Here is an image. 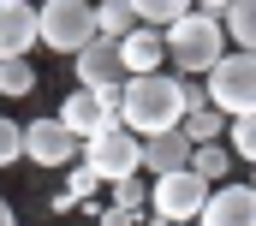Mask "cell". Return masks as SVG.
<instances>
[{
    "instance_id": "1",
    "label": "cell",
    "mask_w": 256,
    "mask_h": 226,
    "mask_svg": "<svg viewBox=\"0 0 256 226\" xmlns=\"http://www.w3.org/2000/svg\"><path fill=\"white\" fill-rule=\"evenodd\" d=\"M185 125V78L149 72V78H126V131L137 137H161Z\"/></svg>"
},
{
    "instance_id": "2",
    "label": "cell",
    "mask_w": 256,
    "mask_h": 226,
    "mask_svg": "<svg viewBox=\"0 0 256 226\" xmlns=\"http://www.w3.org/2000/svg\"><path fill=\"white\" fill-rule=\"evenodd\" d=\"M167 60L179 66V78H208L214 60H226V24L214 12H185L167 30Z\"/></svg>"
},
{
    "instance_id": "3",
    "label": "cell",
    "mask_w": 256,
    "mask_h": 226,
    "mask_svg": "<svg viewBox=\"0 0 256 226\" xmlns=\"http://www.w3.org/2000/svg\"><path fill=\"white\" fill-rule=\"evenodd\" d=\"M208 108H220L226 119H256V54L226 48V60H214V72L202 78Z\"/></svg>"
},
{
    "instance_id": "4",
    "label": "cell",
    "mask_w": 256,
    "mask_h": 226,
    "mask_svg": "<svg viewBox=\"0 0 256 226\" xmlns=\"http://www.w3.org/2000/svg\"><path fill=\"white\" fill-rule=\"evenodd\" d=\"M36 36H42V48H54V54L90 48V42H96V6H90V0H48V6H36Z\"/></svg>"
},
{
    "instance_id": "5",
    "label": "cell",
    "mask_w": 256,
    "mask_h": 226,
    "mask_svg": "<svg viewBox=\"0 0 256 226\" xmlns=\"http://www.w3.org/2000/svg\"><path fill=\"white\" fill-rule=\"evenodd\" d=\"M84 167L96 172L102 184H126L143 172V137L126 131V125H114V131H102V137H90L84 143Z\"/></svg>"
},
{
    "instance_id": "6",
    "label": "cell",
    "mask_w": 256,
    "mask_h": 226,
    "mask_svg": "<svg viewBox=\"0 0 256 226\" xmlns=\"http://www.w3.org/2000/svg\"><path fill=\"white\" fill-rule=\"evenodd\" d=\"M208 190H214V184H202L191 167H185V172H167V178L149 184V214H155V220H185V226H196Z\"/></svg>"
},
{
    "instance_id": "7",
    "label": "cell",
    "mask_w": 256,
    "mask_h": 226,
    "mask_svg": "<svg viewBox=\"0 0 256 226\" xmlns=\"http://www.w3.org/2000/svg\"><path fill=\"white\" fill-rule=\"evenodd\" d=\"M24 155L36 167H72V161H84V143L66 131L60 119H30L24 125Z\"/></svg>"
},
{
    "instance_id": "8",
    "label": "cell",
    "mask_w": 256,
    "mask_h": 226,
    "mask_svg": "<svg viewBox=\"0 0 256 226\" xmlns=\"http://www.w3.org/2000/svg\"><path fill=\"white\" fill-rule=\"evenodd\" d=\"M72 72H78V90H120L126 84V60H120V42H90L72 54Z\"/></svg>"
},
{
    "instance_id": "9",
    "label": "cell",
    "mask_w": 256,
    "mask_h": 226,
    "mask_svg": "<svg viewBox=\"0 0 256 226\" xmlns=\"http://www.w3.org/2000/svg\"><path fill=\"white\" fill-rule=\"evenodd\" d=\"M54 119H60L78 143H90V137H102V131H114V125H120L114 113L102 108V96H96V90H72V96L60 102V113H54Z\"/></svg>"
},
{
    "instance_id": "10",
    "label": "cell",
    "mask_w": 256,
    "mask_h": 226,
    "mask_svg": "<svg viewBox=\"0 0 256 226\" xmlns=\"http://www.w3.org/2000/svg\"><path fill=\"white\" fill-rule=\"evenodd\" d=\"M196 226H256V190L250 184H214Z\"/></svg>"
},
{
    "instance_id": "11",
    "label": "cell",
    "mask_w": 256,
    "mask_h": 226,
    "mask_svg": "<svg viewBox=\"0 0 256 226\" xmlns=\"http://www.w3.org/2000/svg\"><path fill=\"white\" fill-rule=\"evenodd\" d=\"M36 36V6L30 0H0V60H30Z\"/></svg>"
},
{
    "instance_id": "12",
    "label": "cell",
    "mask_w": 256,
    "mask_h": 226,
    "mask_svg": "<svg viewBox=\"0 0 256 226\" xmlns=\"http://www.w3.org/2000/svg\"><path fill=\"white\" fill-rule=\"evenodd\" d=\"M120 60H126V78H149V72H161V66H167V30L137 24L126 42H120Z\"/></svg>"
},
{
    "instance_id": "13",
    "label": "cell",
    "mask_w": 256,
    "mask_h": 226,
    "mask_svg": "<svg viewBox=\"0 0 256 226\" xmlns=\"http://www.w3.org/2000/svg\"><path fill=\"white\" fill-rule=\"evenodd\" d=\"M191 167V137L185 131H161V137H143V172L167 178V172Z\"/></svg>"
},
{
    "instance_id": "14",
    "label": "cell",
    "mask_w": 256,
    "mask_h": 226,
    "mask_svg": "<svg viewBox=\"0 0 256 226\" xmlns=\"http://www.w3.org/2000/svg\"><path fill=\"white\" fill-rule=\"evenodd\" d=\"M131 30H137L131 0H96V36H102V42H126Z\"/></svg>"
},
{
    "instance_id": "15",
    "label": "cell",
    "mask_w": 256,
    "mask_h": 226,
    "mask_svg": "<svg viewBox=\"0 0 256 226\" xmlns=\"http://www.w3.org/2000/svg\"><path fill=\"white\" fill-rule=\"evenodd\" d=\"M131 12H137V24H149V30H173L185 12H196V0H131Z\"/></svg>"
},
{
    "instance_id": "16",
    "label": "cell",
    "mask_w": 256,
    "mask_h": 226,
    "mask_svg": "<svg viewBox=\"0 0 256 226\" xmlns=\"http://www.w3.org/2000/svg\"><path fill=\"white\" fill-rule=\"evenodd\" d=\"M220 24H226V36L238 42V54H256V0H232Z\"/></svg>"
},
{
    "instance_id": "17",
    "label": "cell",
    "mask_w": 256,
    "mask_h": 226,
    "mask_svg": "<svg viewBox=\"0 0 256 226\" xmlns=\"http://www.w3.org/2000/svg\"><path fill=\"white\" fill-rule=\"evenodd\" d=\"M191 172L202 184H226V172H232V155L220 149V143H196L191 149Z\"/></svg>"
},
{
    "instance_id": "18",
    "label": "cell",
    "mask_w": 256,
    "mask_h": 226,
    "mask_svg": "<svg viewBox=\"0 0 256 226\" xmlns=\"http://www.w3.org/2000/svg\"><path fill=\"white\" fill-rule=\"evenodd\" d=\"M226 125H232V119H226L220 108H191L179 131L191 137V149H196V143H220V131H226Z\"/></svg>"
},
{
    "instance_id": "19",
    "label": "cell",
    "mask_w": 256,
    "mask_h": 226,
    "mask_svg": "<svg viewBox=\"0 0 256 226\" xmlns=\"http://www.w3.org/2000/svg\"><path fill=\"white\" fill-rule=\"evenodd\" d=\"M30 90H36V66H30V60H0V96L18 102V96H30Z\"/></svg>"
},
{
    "instance_id": "20",
    "label": "cell",
    "mask_w": 256,
    "mask_h": 226,
    "mask_svg": "<svg viewBox=\"0 0 256 226\" xmlns=\"http://www.w3.org/2000/svg\"><path fill=\"white\" fill-rule=\"evenodd\" d=\"M96 190H102V178L84 167V161H72V167H66V196H72V202H90Z\"/></svg>"
},
{
    "instance_id": "21",
    "label": "cell",
    "mask_w": 256,
    "mask_h": 226,
    "mask_svg": "<svg viewBox=\"0 0 256 226\" xmlns=\"http://www.w3.org/2000/svg\"><path fill=\"white\" fill-rule=\"evenodd\" d=\"M226 143H232L238 161H250V167H256V119H232V125H226Z\"/></svg>"
},
{
    "instance_id": "22",
    "label": "cell",
    "mask_w": 256,
    "mask_h": 226,
    "mask_svg": "<svg viewBox=\"0 0 256 226\" xmlns=\"http://www.w3.org/2000/svg\"><path fill=\"white\" fill-rule=\"evenodd\" d=\"M114 208H126L143 220V208H149V190H143V178H126V184H114Z\"/></svg>"
},
{
    "instance_id": "23",
    "label": "cell",
    "mask_w": 256,
    "mask_h": 226,
    "mask_svg": "<svg viewBox=\"0 0 256 226\" xmlns=\"http://www.w3.org/2000/svg\"><path fill=\"white\" fill-rule=\"evenodd\" d=\"M24 155V125H12L6 113H0V167H12Z\"/></svg>"
},
{
    "instance_id": "24",
    "label": "cell",
    "mask_w": 256,
    "mask_h": 226,
    "mask_svg": "<svg viewBox=\"0 0 256 226\" xmlns=\"http://www.w3.org/2000/svg\"><path fill=\"white\" fill-rule=\"evenodd\" d=\"M102 226H137V214H126V208L108 202V208H102Z\"/></svg>"
},
{
    "instance_id": "25",
    "label": "cell",
    "mask_w": 256,
    "mask_h": 226,
    "mask_svg": "<svg viewBox=\"0 0 256 226\" xmlns=\"http://www.w3.org/2000/svg\"><path fill=\"white\" fill-rule=\"evenodd\" d=\"M232 0H196V12H226Z\"/></svg>"
},
{
    "instance_id": "26",
    "label": "cell",
    "mask_w": 256,
    "mask_h": 226,
    "mask_svg": "<svg viewBox=\"0 0 256 226\" xmlns=\"http://www.w3.org/2000/svg\"><path fill=\"white\" fill-rule=\"evenodd\" d=\"M0 226H18V214H12V202L0 196Z\"/></svg>"
},
{
    "instance_id": "27",
    "label": "cell",
    "mask_w": 256,
    "mask_h": 226,
    "mask_svg": "<svg viewBox=\"0 0 256 226\" xmlns=\"http://www.w3.org/2000/svg\"><path fill=\"white\" fill-rule=\"evenodd\" d=\"M143 226H185V220H155V214H149V220H143Z\"/></svg>"
},
{
    "instance_id": "28",
    "label": "cell",
    "mask_w": 256,
    "mask_h": 226,
    "mask_svg": "<svg viewBox=\"0 0 256 226\" xmlns=\"http://www.w3.org/2000/svg\"><path fill=\"white\" fill-rule=\"evenodd\" d=\"M250 190H256V172H250Z\"/></svg>"
},
{
    "instance_id": "29",
    "label": "cell",
    "mask_w": 256,
    "mask_h": 226,
    "mask_svg": "<svg viewBox=\"0 0 256 226\" xmlns=\"http://www.w3.org/2000/svg\"><path fill=\"white\" fill-rule=\"evenodd\" d=\"M90 6H96V0H90Z\"/></svg>"
}]
</instances>
